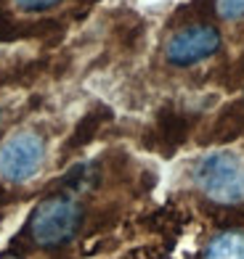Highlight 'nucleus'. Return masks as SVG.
Instances as JSON below:
<instances>
[{
  "label": "nucleus",
  "instance_id": "1",
  "mask_svg": "<svg viewBox=\"0 0 244 259\" xmlns=\"http://www.w3.org/2000/svg\"><path fill=\"white\" fill-rule=\"evenodd\" d=\"M196 188L218 204L244 201V161L234 151H210L194 164Z\"/></svg>",
  "mask_w": 244,
  "mask_h": 259
},
{
  "label": "nucleus",
  "instance_id": "2",
  "mask_svg": "<svg viewBox=\"0 0 244 259\" xmlns=\"http://www.w3.org/2000/svg\"><path fill=\"white\" fill-rule=\"evenodd\" d=\"M83 225V206L72 196H51L34 209L29 220V235L43 249H56L72 241Z\"/></svg>",
  "mask_w": 244,
  "mask_h": 259
},
{
  "label": "nucleus",
  "instance_id": "3",
  "mask_svg": "<svg viewBox=\"0 0 244 259\" xmlns=\"http://www.w3.org/2000/svg\"><path fill=\"white\" fill-rule=\"evenodd\" d=\"M45 164V140L34 130H16L0 143V178L11 185L29 183Z\"/></svg>",
  "mask_w": 244,
  "mask_h": 259
},
{
  "label": "nucleus",
  "instance_id": "4",
  "mask_svg": "<svg viewBox=\"0 0 244 259\" xmlns=\"http://www.w3.org/2000/svg\"><path fill=\"white\" fill-rule=\"evenodd\" d=\"M220 51V32L210 24H191L178 29L165 45V58L172 66H194Z\"/></svg>",
  "mask_w": 244,
  "mask_h": 259
},
{
  "label": "nucleus",
  "instance_id": "5",
  "mask_svg": "<svg viewBox=\"0 0 244 259\" xmlns=\"http://www.w3.org/2000/svg\"><path fill=\"white\" fill-rule=\"evenodd\" d=\"M202 259H244V233L223 230L207 243Z\"/></svg>",
  "mask_w": 244,
  "mask_h": 259
},
{
  "label": "nucleus",
  "instance_id": "6",
  "mask_svg": "<svg viewBox=\"0 0 244 259\" xmlns=\"http://www.w3.org/2000/svg\"><path fill=\"white\" fill-rule=\"evenodd\" d=\"M215 11L226 21H234L244 16V0H215Z\"/></svg>",
  "mask_w": 244,
  "mask_h": 259
},
{
  "label": "nucleus",
  "instance_id": "7",
  "mask_svg": "<svg viewBox=\"0 0 244 259\" xmlns=\"http://www.w3.org/2000/svg\"><path fill=\"white\" fill-rule=\"evenodd\" d=\"M16 8L27 11V14H40V11H48L53 6H59L61 0H14Z\"/></svg>",
  "mask_w": 244,
  "mask_h": 259
}]
</instances>
